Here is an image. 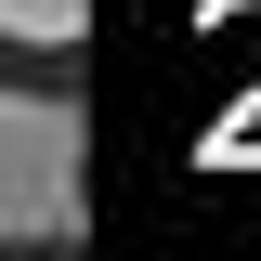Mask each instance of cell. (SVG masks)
Returning <instances> with one entry per match:
<instances>
[{"label": "cell", "instance_id": "cell-1", "mask_svg": "<svg viewBox=\"0 0 261 261\" xmlns=\"http://www.w3.org/2000/svg\"><path fill=\"white\" fill-rule=\"evenodd\" d=\"M79 235V105L65 92H0V248Z\"/></svg>", "mask_w": 261, "mask_h": 261}, {"label": "cell", "instance_id": "cell-2", "mask_svg": "<svg viewBox=\"0 0 261 261\" xmlns=\"http://www.w3.org/2000/svg\"><path fill=\"white\" fill-rule=\"evenodd\" d=\"M92 0H0V39H27V53H65Z\"/></svg>", "mask_w": 261, "mask_h": 261}]
</instances>
